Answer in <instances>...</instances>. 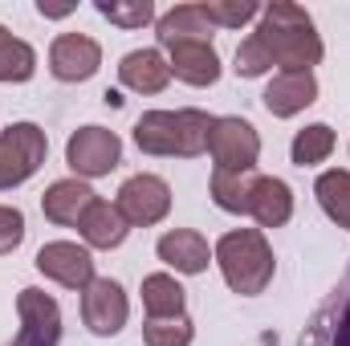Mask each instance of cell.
Instances as JSON below:
<instances>
[{"label":"cell","instance_id":"1","mask_svg":"<svg viewBox=\"0 0 350 346\" xmlns=\"http://www.w3.org/2000/svg\"><path fill=\"white\" fill-rule=\"evenodd\" d=\"M265 45L269 62L281 70V74H314V66L322 62L326 45L314 29V16L293 4V0H273L261 8V25L253 33Z\"/></svg>","mask_w":350,"mask_h":346},{"label":"cell","instance_id":"2","mask_svg":"<svg viewBox=\"0 0 350 346\" xmlns=\"http://www.w3.org/2000/svg\"><path fill=\"white\" fill-rule=\"evenodd\" d=\"M212 114L183 106V110H147L135 122V147L159 159H196L208 151Z\"/></svg>","mask_w":350,"mask_h":346},{"label":"cell","instance_id":"3","mask_svg":"<svg viewBox=\"0 0 350 346\" xmlns=\"http://www.w3.org/2000/svg\"><path fill=\"white\" fill-rule=\"evenodd\" d=\"M212 261L220 265L228 289L241 293V297L265 293L269 281H273V269H277L273 249H269L261 228H232V232H224L216 241V249H212Z\"/></svg>","mask_w":350,"mask_h":346},{"label":"cell","instance_id":"4","mask_svg":"<svg viewBox=\"0 0 350 346\" xmlns=\"http://www.w3.org/2000/svg\"><path fill=\"white\" fill-rule=\"evenodd\" d=\"M49 155V139L37 122H12L0 131V191L21 187L25 179L41 172Z\"/></svg>","mask_w":350,"mask_h":346},{"label":"cell","instance_id":"5","mask_svg":"<svg viewBox=\"0 0 350 346\" xmlns=\"http://www.w3.org/2000/svg\"><path fill=\"white\" fill-rule=\"evenodd\" d=\"M208 155L216 172H253L261 159V135L249 118L220 114L212 118V131H208Z\"/></svg>","mask_w":350,"mask_h":346},{"label":"cell","instance_id":"6","mask_svg":"<svg viewBox=\"0 0 350 346\" xmlns=\"http://www.w3.org/2000/svg\"><path fill=\"white\" fill-rule=\"evenodd\" d=\"M114 208L122 212V220H126L131 228H151V224L167 220V212H172V187H167V179H159V175L139 172L118 187Z\"/></svg>","mask_w":350,"mask_h":346},{"label":"cell","instance_id":"7","mask_svg":"<svg viewBox=\"0 0 350 346\" xmlns=\"http://www.w3.org/2000/svg\"><path fill=\"white\" fill-rule=\"evenodd\" d=\"M66 163L78 179L110 175L122 163V139L106 127H78L66 143Z\"/></svg>","mask_w":350,"mask_h":346},{"label":"cell","instance_id":"8","mask_svg":"<svg viewBox=\"0 0 350 346\" xmlns=\"http://www.w3.org/2000/svg\"><path fill=\"white\" fill-rule=\"evenodd\" d=\"M126 318H131V302H126V289L114 277H94L82 289V322H86L90 334L114 338L126 326Z\"/></svg>","mask_w":350,"mask_h":346},{"label":"cell","instance_id":"9","mask_svg":"<svg viewBox=\"0 0 350 346\" xmlns=\"http://www.w3.org/2000/svg\"><path fill=\"white\" fill-rule=\"evenodd\" d=\"M297 346H350V269L330 289V297L314 310Z\"/></svg>","mask_w":350,"mask_h":346},{"label":"cell","instance_id":"10","mask_svg":"<svg viewBox=\"0 0 350 346\" xmlns=\"http://www.w3.org/2000/svg\"><path fill=\"white\" fill-rule=\"evenodd\" d=\"M37 273H45L49 281L66 285V289H86L94 281V257H90L86 245H74V241H49L37 249Z\"/></svg>","mask_w":350,"mask_h":346},{"label":"cell","instance_id":"11","mask_svg":"<svg viewBox=\"0 0 350 346\" xmlns=\"http://www.w3.org/2000/svg\"><path fill=\"white\" fill-rule=\"evenodd\" d=\"M102 66V45L86 33H62L49 45V74L57 82H86Z\"/></svg>","mask_w":350,"mask_h":346},{"label":"cell","instance_id":"12","mask_svg":"<svg viewBox=\"0 0 350 346\" xmlns=\"http://www.w3.org/2000/svg\"><path fill=\"white\" fill-rule=\"evenodd\" d=\"M16 318H21V338L33 346H57L62 343V306L45 289H21L16 293Z\"/></svg>","mask_w":350,"mask_h":346},{"label":"cell","instance_id":"13","mask_svg":"<svg viewBox=\"0 0 350 346\" xmlns=\"http://www.w3.org/2000/svg\"><path fill=\"white\" fill-rule=\"evenodd\" d=\"M98 200V191L90 187L86 179H78V175H70V179H57V183H49L45 187V196H41V212H45V220H53V224H62V228H78V220L90 212V204Z\"/></svg>","mask_w":350,"mask_h":346},{"label":"cell","instance_id":"14","mask_svg":"<svg viewBox=\"0 0 350 346\" xmlns=\"http://www.w3.org/2000/svg\"><path fill=\"white\" fill-rule=\"evenodd\" d=\"M212 33H216V25L208 21L204 4H175V8L163 12V16H155V41H159L163 49L187 45V41L212 45Z\"/></svg>","mask_w":350,"mask_h":346},{"label":"cell","instance_id":"15","mask_svg":"<svg viewBox=\"0 0 350 346\" xmlns=\"http://www.w3.org/2000/svg\"><path fill=\"white\" fill-rule=\"evenodd\" d=\"M167 66H172V78H179L183 86H216L224 66H220V53L204 41H187V45H172L167 49Z\"/></svg>","mask_w":350,"mask_h":346},{"label":"cell","instance_id":"16","mask_svg":"<svg viewBox=\"0 0 350 346\" xmlns=\"http://www.w3.org/2000/svg\"><path fill=\"white\" fill-rule=\"evenodd\" d=\"M261 102L273 118H293V114H301L306 106L318 102V78L314 74H277L265 86Z\"/></svg>","mask_w":350,"mask_h":346},{"label":"cell","instance_id":"17","mask_svg":"<svg viewBox=\"0 0 350 346\" xmlns=\"http://www.w3.org/2000/svg\"><path fill=\"white\" fill-rule=\"evenodd\" d=\"M118 82L135 94H163L172 82V66L159 49H131L118 62Z\"/></svg>","mask_w":350,"mask_h":346},{"label":"cell","instance_id":"18","mask_svg":"<svg viewBox=\"0 0 350 346\" xmlns=\"http://www.w3.org/2000/svg\"><path fill=\"white\" fill-rule=\"evenodd\" d=\"M155 253H159V261H163L167 269L187 273V277L204 273V269H208V261H212L208 241H204L196 228H172V232H163V237H159V245H155Z\"/></svg>","mask_w":350,"mask_h":346},{"label":"cell","instance_id":"19","mask_svg":"<svg viewBox=\"0 0 350 346\" xmlns=\"http://www.w3.org/2000/svg\"><path fill=\"white\" fill-rule=\"evenodd\" d=\"M249 216H253L261 228H281V224H289V216H293V187H289L285 179H277V175H261L257 187H253V208H249Z\"/></svg>","mask_w":350,"mask_h":346},{"label":"cell","instance_id":"20","mask_svg":"<svg viewBox=\"0 0 350 346\" xmlns=\"http://www.w3.org/2000/svg\"><path fill=\"white\" fill-rule=\"evenodd\" d=\"M78 232H82L86 249H118V245L126 241L131 224L122 220V212H118L114 204L94 200V204H90V212L78 220Z\"/></svg>","mask_w":350,"mask_h":346},{"label":"cell","instance_id":"21","mask_svg":"<svg viewBox=\"0 0 350 346\" xmlns=\"http://www.w3.org/2000/svg\"><path fill=\"white\" fill-rule=\"evenodd\" d=\"M257 179H261L257 172H212V179H208L212 204H216L220 212H232V216H249Z\"/></svg>","mask_w":350,"mask_h":346},{"label":"cell","instance_id":"22","mask_svg":"<svg viewBox=\"0 0 350 346\" xmlns=\"http://www.w3.org/2000/svg\"><path fill=\"white\" fill-rule=\"evenodd\" d=\"M187 306V289L172 273H147L143 277V310L147 318H179Z\"/></svg>","mask_w":350,"mask_h":346},{"label":"cell","instance_id":"23","mask_svg":"<svg viewBox=\"0 0 350 346\" xmlns=\"http://www.w3.org/2000/svg\"><path fill=\"white\" fill-rule=\"evenodd\" d=\"M314 196H318L322 212H326L338 228H350V172H342V168L322 172L318 183H314Z\"/></svg>","mask_w":350,"mask_h":346},{"label":"cell","instance_id":"24","mask_svg":"<svg viewBox=\"0 0 350 346\" xmlns=\"http://www.w3.org/2000/svg\"><path fill=\"white\" fill-rule=\"evenodd\" d=\"M330 151H334V131H330L326 122L301 127V131L293 135V143H289V159H293L297 168H318V163L330 159Z\"/></svg>","mask_w":350,"mask_h":346},{"label":"cell","instance_id":"25","mask_svg":"<svg viewBox=\"0 0 350 346\" xmlns=\"http://www.w3.org/2000/svg\"><path fill=\"white\" fill-rule=\"evenodd\" d=\"M37 74V53L29 41L12 37L0 25V82H29Z\"/></svg>","mask_w":350,"mask_h":346},{"label":"cell","instance_id":"26","mask_svg":"<svg viewBox=\"0 0 350 346\" xmlns=\"http://www.w3.org/2000/svg\"><path fill=\"white\" fill-rule=\"evenodd\" d=\"M191 338H196V326H191L187 314H179V318H147V326H143V343L147 346H191Z\"/></svg>","mask_w":350,"mask_h":346},{"label":"cell","instance_id":"27","mask_svg":"<svg viewBox=\"0 0 350 346\" xmlns=\"http://www.w3.org/2000/svg\"><path fill=\"white\" fill-rule=\"evenodd\" d=\"M94 8L118 29H143V25L155 21V4L151 0H98Z\"/></svg>","mask_w":350,"mask_h":346},{"label":"cell","instance_id":"28","mask_svg":"<svg viewBox=\"0 0 350 346\" xmlns=\"http://www.w3.org/2000/svg\"><path fill=\"white\" fill-rule=\"evenodd\" d=\"M204 12L216 29H241L249 21H261L257 0H204Z\"/></svg>","mask_w":350,"mask_h":346},{"label":"cell","instance_id":"29","mask_svg":"<svg viewBox=\"0 0 350 346\" xmlns=\"http://www.w3.org/2000/svg\"><path fill=\"white\" fill-rule=\"evenodd\" d=\"M237 78H265L269 70H273V62H269V53H265V45L249 33L241 45H237Z\"/></svg>","mask_w":350,"mask_h":346},{"label":"cell","instance_id":"30","mask_svg":"<svg viewBox=\"0 0 350 346\" xmlns=\"http://www.w3.org/2000/svg\"><path fill=\"white\" fill-rule=\"evenodd\" d=\"M21 245H25V212L0 204V257L16 253Z\"/></svg>","mask_w":350,"mask_h":346},{"label":"cell","instance_id":"31","mask_svg":"<svg viewBox=\"0 0 350 346\" xmlns=\"http://www.w3.org/2000/svg\"><path fill=\"white\" fill-rule=\"evenodd\" d=\"M8 346H33V343H25V338H21V334H16V338H12V343Z\"/></svg>","mask_w":350,"mask_h":346}]
</instances>
